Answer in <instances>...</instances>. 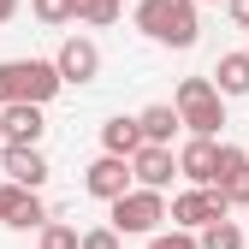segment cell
<instances>
[{
	"mask_svg": "<svg viewBox=\"0 0 249 249\" xmlns=\"http://www.w3.org/2000/svg\"><path fill=\"white\" fill-rule=\"evenodd\" d=\"M220 190L231 208H249V148L220 142Z\"/></svg>",
	"mask_w": 249,
	"mask_h": 249,
	"instance_id": "cell-12",
	"label": "cell"
},
{
	"mask_svg": "<svg viewBox=\"0 0 249 249\" xmlns=\"http://www.w3.org/2000/svg\"><path fill=\"white\" fill-rule=\"evenodd\" d=\"M137 124H142V142H172V131H178L184 119H178V107H166V101H160V107H142V113H137Z\"/></svg>",
	"mask_w": 249,
	"mask_h": 249,
	"instance_id": "cell-16",
	"label": "cell"
},
{
	"mask_svg": "<svg viewBox=\"0 0 249 249\" xmlns=\"http://www.w3.org/2000/svg\"><path fill=\"white\" fill-rule=\"evenodd\" d=\"M53 66H59L66 83H95V77H101V48L89 42V36H66L59 53H53Z\"/></svg>",
	"mask_w": 249,
	"mask_h": 249,
	"instance_id": "cell-9",
	"label": "cell"
},
{
	"mask_svg": "<svg viewBox=\"0 0 249 249\" xmlns=\"http://www.w3.org/2000/svg\"><path fill=\"white\" fill-rule=\"evenodd\" d=\"M226 213H231V202L220 184H190L184 196H172V226H184V231H202L213 220H226Z\"/></svg>",
	"mask_w": 249,
	"mask_h": 249,
	"instance_id": "cell-4",
	"label": "cell"
},
{
	"mask_svg": "<svg viewBox=\"0 0 249 249\" xmlns=\"http://www.w3.org/2000/svg\"><path fill=\"white\" fill-rule=\"evenodd\" d=\"M213 83H220V95H249V53H220Z\"/></svg>",
	"mask_w": 249,
	"mask_h": 249,
	"instance_id": "cell-15",
	"label": "cell"
},
{
	"mask_svg": "<svg viewBox=\"0 0 249 249\" xmlns=\"http://www.w3.org/2000/svg\"><path fill=\"white\" fill-rule=\"evenodd\" d=\"M119 12H124L119 0H83L77 18H83V24H119Z\"/></svg>",
	"mask_w": 249,
	"mask_h": 249,
	"instance_id": "cell-20",
	"label": "cell"
},
{
	"mask_svg": "<svg viewBox=\"0 0 249 249\" xmlns=\"http://www.w3.org/2000/svg\"><path fill=\"white\" fill-rule=\"evenodd\" d=\"M226 12H231L237 30H249V0H226Z\"/></svg>",
	"mask_w": 249,
	"mask_h": 249,
	"instance_id": "cell-24",
	"label": "cell"
},
{
	"mask_svg": "<svg viewBox=\"0 0 249 249\" xmlns=\"http://www.w3.org/2000/svg\"><path fill=\"white\" fill-rule=\"evenodd\" d=\"M131 184H137L131 154H107V148H101V160H89V166H83V190L95 196V202H119Z\"/></svg>",
	"mask_w": 249,
	"mask_h": 249,
	"instance_id": "cell-6",
	"label": "cell"
},
{
	"mask_svg": "<svg viewBox=\"0 0 249 249\" xmlns=\"http://www.w3.org/2000/svg\"><path fill=\"white\" fill-rule=\"evenodd\" d=\"M196 237H202V249H243V243H249L237 220H213V226H202Z\"/></svg>",
	"mask_w": 249,
	"mask_h": 249,
	"instance_id": "cell-17",
	"label": "cell"
},
{
	"mask_svg": "<svg viewBox=\"0 0 249 249\" xmlns=\"http://www.w3.org/2000/svg\"><path fill=\"white\" fill-rule=\"evenodd\" d=\"M172 107H178V119H184L190 137H220V124H226V95H220L213 77H184Z\"/></svg>",
	"mask_w": 249,
	"mask_h": 249,
	"instance_id": "cell-2",
	"label": "cell"
},
{
	"mask_svg": "<svg viewBox=\"0 0 249 249\" xmlns=\"http://www.w3.org/2000/svg\"><path fill=\"white\" fill-rule=\"evenodd\" d=\"M12 12H18V0H0V24H6V18H12Z\"/></svg>",
	"mask_w": 249,
	"mask_h": 249,
	"instance_id": "cell-25",
	"label": "cell"
},
{
	"mask_svg": "<svg viewBox=\"0 0 249 249\" xmlns=\"http://www.w3.org/2000/svg\"><path fill=\"white\" fill-rule=\"evenodd\" d=\"M12 83H18V101H42V107L66 89L53 59H12Z\"/></svg>",
	"mask_w": 249,
	"mask_h": 249,
	"instance_id": "cell-7",
	"label": "cell"
},
{
	"mask_svg": "<svg viewBox=\"0 0 249 249\" xmlns=\"http://www.w3.org/2000/svg\"><path fill=\"white\" fill-rule=\"evenodd\" d=\"M0 226H12V231H42L48 226V202L42 190H30V184H0Z\"/></svg>",
	"mask_w": 249,
	"mask_h": 249,
	"instance_id": "cell-5",
	"label": "cell"
},
{
	"mask_svg": "<svg viewBox=\"0 0 249 249\" xmlns=\"http://www.w3.org/2000/svg\"><path fill=\"white\" fill-rule=\"evenodd\" d=\"M148 249H202V237L178 226V231H154V237H148Z\"/></svg>",
	"mask_w": 249,
	"mask_h": 249,
	"instance_id": "cell-21",
	"label": "cell"
},
{
	"mask_svg": "<svg viewBox=\"0 0 249 249\" xmlns=\"http://www.w3.org/2000/svg\"><path fill=\"white\" fill-rule=\"evenodd\" d=\"M18 101V83H12V59H0V113Z\"/></svg>",
	"mask_w": 249,
	"mask_h": 249,
	"instance_id": "cell-23",
	"label": "cell"
},
{
	"mask_svg": "<svg viewBox=\"0 0 249 249\" xmlns=\"http://www.w3.org/2000/svg\"><path fill=\"white\" fill-rule=\"evenodd\" d=\"M42 249H83V237H77L71 226H59V220H48V226H42Z\"/></svg>",
	"mask_w": 249,
	"mask_h": 249,
	"instance_id": "cell-19",
	"label": "cell"
},
{
	"mask_svg": "<svg viewBox=\"0 0 249 249\" xmlns=\"http://www.w3.org/2000/svg\"><path fill=\"white\" fill-rule=\"evenodd\" d=\"M196 6L202 0H142L137 6V30L148 42H160V48H196V36H202Z\"/></svg>",
	"mask_w": 249,
	"mask_h": 249,
	"instance_id": "cell-1",
	"label": "cell"
},
{
	"mask_svg": "<svg viewBox=\"0 0 249 249\" xmlns=\"http://www.w3.org/2000/svg\"><path fill=\"white\" fill-rule=\"evenodd\" d=\"M0 172H6L12 184L42 190V184H48V154H42V142H0Z\"/></svg>",
	"mask_w": 249,
	"mask_h": 249,
	"instance_id": "cell-8",
	"label": "cell"
},
{
	"mask_svg": "<svg viewBox=\"0 0 249 249\" xmlns=\"http://www.w3.org/2000/svg\"><path fill=\"white\" fill-rule=\"evenodd\" d=\"M0 142H6V113H0Z\"/></svg>",
	"mask_w": 249,
	"mask_h": 249,
	"instance_id": "cell-26",
	"label": "cell"
},
{
	"mask_svg": "<svg viewBox=\"0 0 249 249\" xmlns=\"http://www.w3.org/2000/svg\"><path fill=\"white\" fill-rule=\"evenodd\" d=\"M101 148H107V154H137V148H142V124L124 119V113L107 119V124H101Z\"/></svg>",
	"mask_w": 249,
	"mask_h": 249,
	"instance_id": "cell-14",
	"label": "cell"
},
{
	"mask_svg": "<svg viewBox=\"0 0 249 249\" xmlns=\"http://www.w3.org/2000/svg\"><path fill=\"white\" fill-rule=\"evenodd\" d=\"M83 249H119V226H95V231H83Z\"/></svg>",
	"mask_w": 249,
	"mask_h": 249,
	"instance_id": "cell-22",
	"label": "cell"
},
{
	"mask_svg": "<svg viewBox=\"0 0 249 249\" xmlns=\"http://www.w3.org/2000/svg\"><path fill=\"white\" fill-rule=\"evenodd\" d=\"M30 12H36L42 24H71L83 12V0H30Z\"/></svg>",
	"mask_w": 249,
	"mask_h": 249,
	"instance_id": "cell-18",
	"label": "cell"
},
{
	"mask_svg": "<svg viewBox=\"0 0 249 249\" xmlns=\"http://www.w3.org/2000/svg\"><path fill=\"white\" fill-rule=\"evenodd\" d=\"M48 119H42V101H12L6 107V142H42Z\"/></svg>",
	"mask_w": 249,
	"mask_h": 249,
	"instance_id": "cell-13",
	"label": "cell"
},
{
	"mask_svg": "<svg viewBox=\"0 0 249 249\" xmlns=\"http://www.w3.org/2000/svg\"><path fill=\"white\" fill-rule=\"evenodd\" d=\"M131 172H137V184H148V190H166V184H172V172H178L172 142H142V148L131 154Z\"/></svg>",
	"mask_w": 249,
	"mask_h": 249,
	"instance_id": "cell-11",
	"label": "cell"
},
{
	"mask_svg": "<svg viewBox=\"0 0 249 249\" xmlns=\"http://www.w3.org/2000/svg\"><path fill=\"white\" fill-rule=\"evenodd\" d=\"M113 213L107 220L119 226V237H154L160 231V220H172V208H166V190H148V184H131L119 202H107Z\"/></svg>",
	"mask_w": 249,
	"mask_h": 249,
	"instance_id": "cell-3",
	"label": "cell"
},
{
	"mask_svg": "<svg viewBox=\"0 0 249 249\" xmlns=\"http://www.w3.org/2000/svg\"><path fill=\"white\" fill-rule=\"evenodd\" d=\"M178 172L190 184H220V137H190L178 148Z\"/></svg>",
	"mask_w": 249,
	"mask_h": 249,
	"instance_id": "cell-10",
	"label": "cell"
}]
</instances>
